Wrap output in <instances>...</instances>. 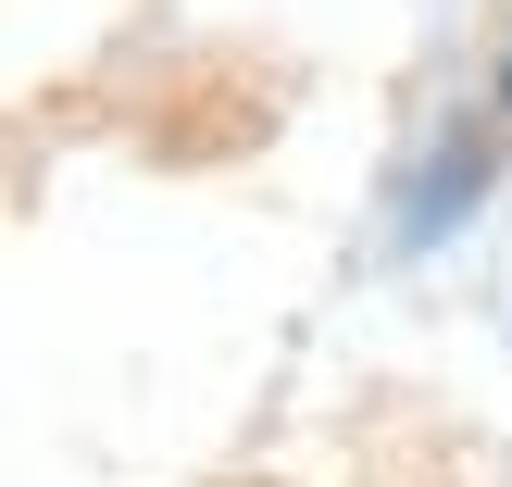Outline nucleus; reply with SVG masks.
Instances as JSON below:
<instances>
[]
</instances>
